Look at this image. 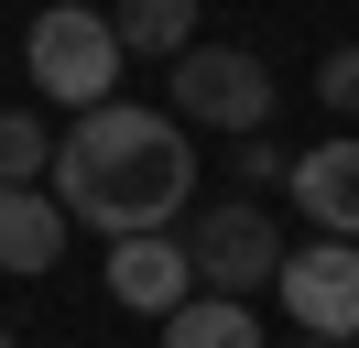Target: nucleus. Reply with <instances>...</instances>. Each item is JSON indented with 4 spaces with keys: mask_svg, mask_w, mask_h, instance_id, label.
I'll use <instances>...</instances> for the list:
<instances>
[{
    "mask_svg": "<svg viewBox=\"0 0 359 348\" xmlns=\"http://www.w3.org/2000/svg\"><path fill=\"white\" fill-rule=\"evenodd\" d=\"M294 348H348V337H294Z\"/></svg>",
    "mask_w": 359,
    "mask_h": 348,
    "instance_id": "14",
    "label": "nucleus"
},
{
    "mask_svg": "<svg viewBox=\"0 0 359 348\" xmlns=\"http://www.w3.org/2000/svg\"><path fill=\"white\" fill-rule=\"evenodd\" d=\"M294 207L316 218V239H359V130L294 152Z\"/></svg>",
    "mask_w": 359,
    "mask_h": 348,
    "instance_id": "7",
    "label": "nucleus"
},
{
    "mask_svg": "<svg viewBox=\"0 0 359 348\" xmlns=\"http://www.w3.org/2000/svg\"><path fill=\"white\" fill-rule=\"evenodd\" d=\"M109 22H120L131 55H163V65L196 44V0H109Z\"/></svg>",
    "mask_w": 359,
    "mask_h": 348,
    "instance_id": "10",
    "label": "nucleus"
},
{
    "mask_svg": "<svg viewBox=\"0 0 359 348\" xmlns=\"http://www.w3.org/2000/svg\"><path fill=\"white\" fill-rule=\"evenodd\" d=\"M163 348H272V337H262V316L240 294H185L163 316Z\"/></svg>",
    "mask_w": 359,
    "mask_h": 348,
    "instance_id": "9",
    "label": "nucleus"
},
{
    "mask_svg": "<svg viewBox=\"0 0 359 348\" xmlns=\"http://www.w3.org/2000/svg\"><path fill=\"white\" fill-rule=\"evenodd\" d=\"M316 98H327L337 120H359V44H337V55L316 65Z\"/></svg>",
    "mask_w": 359,
    "mask_h": 348,
    "instance_id": "13",
    "label": "nucleus"
},
{
    "mask_svg": "<svg viewBox=\"0 0 359 348\" xmlns=\"http://www.w3.org/2000/svg\"><path fill=\"white\" fill-rule=\"evenodd\" d=\"M66 229H76V218L55 207V185L0 196V272H55V261H66Z\"/></svg>",
    "mask_w": 359,
    "mask_h": 348,
    "instance_id": "8",
    "label": "nucleus"
},
{
    "mask_svg": "<svg viewBox=\"0 0 359 348\" xmlns=\"http://www.w3.org/2000/svg\"><path fill=\"white\" fill-rule=\"evenodd\" d=\"M55 174V130L33 120V109H0V196H22Z\"/></svg>",
    "mask_w": 359,
    "mask_h": 348,
    "instance_id": "11",
    "label": "nucleus"
},
{
    "mask_svg": "<svg viewBox=\"0 0 359 348\" xmlns=\"http://www.w3.org/2000/svg\"><path fill=\"white\" fill-rule=\"evenodd\" d=\"M185 250H196V294H262V283H283V229L262 218V196H218V207H196V229H185Z\"/></svg>",
    "mask_w": 359,
    "mask_h": 348,
    "instance_id": "4",
    "label": "nucleus"
},
{
    "mask_svg": "<svg viewBox=\"0 0 359 348\" xmlns=\"http://www.w3.org/2000/svg\"><path fill=\"white\" fill-rule=\"evenodd\" d=\"M22 65H33V87H44L55 109H109L120 98V76H131V44H120V22L109 11H88V0H55L44 22L22 33Z\"/></svg>",
    "mask_w": 359,
    "mask_h": 348,
    "instance_id": "2",
    "label": "nucleus"
},
{
    "mask_svg": "<svg viewBox=\"0 0 359 348\" xmlns=\"http://www.w3.org/2000/svg\"><path fill=\"white\" fill-rule=\"evenodd\" d=\"M272 109H283V87H272V65L250 44H185L175 55V120L185 130L250 142V130H272Z\"/></svg>",
    "mask_w": 359,
    "mask_h": 348,
    "instance_id": "3",
    "label": "nucleus"
},
{
    "mask_svg": "<svg viewBox=\"0 0 359 348\" xmlns=\"http://www.w3.org/2000/svg\"><path fill=\"white\" fill-rule=\"evenodd\" d=\"M229 185H240V196H262V185H294L283 142H272V130H250V142H229Z\"/></svg>",
    "mask_w": 359,
    "mask_h": 348,
    "instance_id": "12",
    "label": "nucleus"
},
{
    "mask_svg": "<svg viewBox=\"0 0 359 348\" xmlns=\"http://www.w3.org/2000/svg\"><path fill=\"white\" fill-rule=\"evenodd\" d=\"M0 348H22V337H11V326H0Z\"/></svg>",
    "mask_w": 359,
    "mask_h": 348,
    "instance_id": "15",
    "label": "nucleus"
},
{
    "mask_svg": "<svg viewBox=\"0 0 359 348\" xmlns=\"http://www.w3.org/2000/svg\"><path fill=\"white\" fill-rule=\"evenodd\" d=\"M55 207L98 239H142V229H175L185 196H196V142H185L175 109H142V98H109L88 120H66L55 142Z\"/></svg>",
    "mask_w": 359,
    "mask_h": 348,
    "instance_id": "1",
    "label": "nucleus"
},
{
    "mask_svg": "<svg viewBox=\"0 0 359 348\" xmlns=\"http://www.w3.org/2000/svg\"><path fill=\"white\" fill-rule=\"evenodd\" d=\"M196 294V250H185L175 229H142V239H109V304H131V316H175V304Z\"/></svg>",
    "mask_w": 359,
    "mask_h": 348,
    "instance_id": "6",
    "label": "nucleus"
},
{
    "mask_svg": "<svg viewBox=\"0 0 359 348\" xmlns=\"http://www.w3.org/2000/svg\"><path fill=\"white\" fill-rule=\"evenodd\" d=\"M283 316H294V337H359V239L283 250Z\"/></svg>",
    "mask_w": 359,
    "mask_h": 348,
    "instance_id": "5",
    "label": "nucleus"
}]
</instances>
